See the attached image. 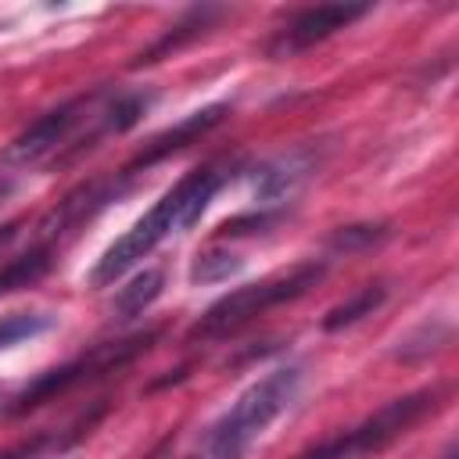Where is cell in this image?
Segmentation results:
<instances>
[{
  "mask_svg": "<svg viewBox=\"0 0 459 459\" xmlns=\"http://www.w3.org/2000/svg\"><path fill=\"white\" fill-rule=\"evenodd\" d=\"M93 100H97V90H93V93H82V97H72V100H65L61 108L39 115L29 129H22V133L14 136V143L7 147V158H11V161H22V165H36V161H47V158H61V154L72 147V140L79 136V129H82V122H86Z\"/></svg>",
  "mask_w": 459,
  "mask_h": 459,
  "instance_id": "obj_6",
  "label": "cell"
},
{
  "mask_svg": "<svg viewBox=\"0 0 459 459\" xmlns=\"http://www.w3.org/2000/svg\"><path fill=\"white\" fill-rule=\"evenodd\" d=\"M230 179V165H201V169H190L169 194H161V201L143 215L136 219L100 258L97 265L90 269V283L93 287H104V283H115L122 273H129L140 258H147L165 237L172 233H183L190 230L204 208L212 204V197L222 190V183Z\"/></svg>",
  "mask_w": 459,
  "mask_h": 459,
  "instance_id": "obj_1",
  "label": "cell"
},
{
  "mask_svg": "<svg viewBox=\"0 0 459 459\" xmlns=\"http://www.w3.org/2000/svg\"><path fill=\"white\" fill-rule=\"evenodd\" d=\"M301 366H276L247 384L233 405L179 455V459H244V452L265 434V427L290 409L301 391Z\"/></svg>",
  "mask_w": 459,
  "mask_h": 459,
  "instance_id": "obj_2",
  "label": "cell"
},
{
  "mask_svg": "<svg viewBox=\"0 0 459 459\" xmlns=\"http://www.w3.org/2000/svg\"><path fill=\"white\" fill-rule=\"evenodd\" d=\"M226 104H208V108H201V111H194V115H186L183 122H176L172 129H165V133H158L154 140H147L143 143V151L122 169V176H136V172H143V169H151V165H158V161H165L169 154H179L183 147H190L194 140H201L208 129H215L222 118H226Z\"/></svg>",
  "mask_w": 459,
  "mask_h": 459,
  "instance_id": "obj_9",
  "label": "cell"
},
{
  "mask_svg": "<svg viewBox=\"0 0 459 459\" xmlns=\"http://www.w3.org/2000/svg\"><path fill=\"white\" fill-rule=\"evenodd\" d=\"M161 287H165V273H161V269H143V273H136V276H133L126 287H118V294L111 298V305H108L111 319H115V323H129V319L143 316V308H151V301L161 294Z\"/></svg>",
  "mask_w": 459,
  "mask_h": 459,
  "instance_id": "obj_10",
  "label": "cell"
},
{
  "mask_svg": "<svg viewBox=\"0 0 459 459\" xmlns=\"http://www.w3.org/2000/svg\"><path fill=\"white\" fill-rule=\"evenodd\" d=\"M244 262L233 251H201L190 265V283H219L230 280Z\"/></svg>",
  "mask_w": 459,
  "mask_h": 459,
  "instance_id": "obj_16",
  "label": "cell"
},
{
  "mask_svg": "<svg viewBox=\"0 0 459 459\" xmlns=\"http://www.w3.org/2000/svg\"><path fill=\"white\" fill-rule=\"evenodd\" d=\"M441 459H455V448H448V452H445V455H441Z\"/></svg>",
  "mask_w": 459,
  "mask_h": 459,
  "instance_id": "obj_19",
  "label": "cell"
},
{
  "mask_svg": "<svg viewBox=\"0 0 459 459\" xmlns=\"http://www.w3.org/2000/svg\"><path fill=\"white\" fill-rule=\"evenodd\" d=\"M326 265L323 262H301L280 276H269V280H258V283H247V287H237L230 294H222L219 301H212L201 319L190 326V341H222L230 333H237L240 326H247L251 319H258L262 312L276 308V305H287L294 298H301L305 290H312L319 280H323Z\"/></svg>",
  "mask_w": 459,
  "mask_h": 459,
  "instance_id": "obj_3",
  "label": "cell"
},
{
  "mask_svg": "<svg viewBox=\"0 0 459 459\" xmlns=\"http://www.w3.org/2000/svg\"><path fill=\"white\" fill-rule=\"evenodd\" d=\"M126 186H129V176L118 172L115 179H93V183L72 190L65 201H57V204L39 219V230H36V233L47 240V237H61V233L82 226V222L93 219L104 204H111L115 197H122Z\"/></svg>",
  "mask_w": 459,
  "mask_h": 459,
  "instance_id": "obj_8",
  "label": "cell"
},
{
  "mask_svg": "<svg viewBox=\"0 0 459 459\" xmlns=\"http://www.w3.org/2000/svg\"><path fill=\"white\" fill-rule=\"evenodd\" d=\"M50 262H54V258H50V247H47V244H39V247H32V251L11 258V262L0 269V298L11 294V290L29 287V283H36V280H43V276L50 273Z\"/></svg>",
  "mask_w": 459,
  "mask_h": 459,
  "instance_id": "obj_12",
  "label": "cell"
},
{
  "mask_svg": "<svg viewBox=\"0 0 459 459\" xmlns=\"http://www.w3.org/2000/svg\"><path fill=\"white\" fill-rule=\"evenodd\" d=\"M18 230H22V222H4V226H0V251L18 237Z\"/></svg>",
  "mask_w": 459,
  "mask_h": 459,
  "instance_id": "obj_18",
  "label": "cell"
},
{
  "mask_svg": "<svg viewBox=\"0 0 459 459\" xmlns=\"http://www.w3.org/2000/svg\"><path fill=\"white\" fill-rule=\"evenodd\" d=\"M57 316L54 312H11V316H0V351H11L47 330H54Z\"/></svg>",
  "mask_w": 459,
  "mask_h": 459,
  "instance_id": "obj_13",
  "label": "cell"
},
{
  "mask_svg": "<svg viewBox=\"0 0 459 459\" xmlns=\"http://www.w3.org/2000/svg\"><path fill=\"white\" fill-rule=\"evenodd\" d=\"M362 14H369L366 4H319V7H305L269 39L265 50H269V57H294V54L330 39L337 29H348Z\"/></svg>",
  "mask_w": 459,
  "mask_h": 459,
  "instance_id": "obj_7",
  "label": "cell"
},
{
  "mask_svg": "<svg viewBox=\"0 0 459 459\" xmlns=\"http://www.w3.org/2000/svg\"><path fill=\"white\" fill-rule=\"evenodd\" d=\"M384 237H387V230H384V226H341V230L330 237V247H333V251L351 255V251H362V247L380 244Z\"/></svg>",
  "mask_w": 459,
  "mask_h": 459,
  "instance_id": "obj_17",
  "label": "cell"
},
{
  "mask_svg": "<svg viewBox=\"0 0 459 459\" xmlns=\"http://www.w3.org/2000/svg\"><path fill=\"white\" fill-rule=\"evenodd\" d=\"M305 176H308V161H305L301 154H290V158H283V161L265 165L262 176L255 179V190H258L262 197H283V194H290Z\"/></svg>",
  "mask_w": 459,
  "mask_h": 459,
  "instance_id": "obj_14",
  "label": "cell"
},
{
  "mask_svg": "<svg viewBox=\"0 0 459 459\" xmlns=\"http://www.w3.org/2000/svg\"><path fill=\"white\" fill-rule=\"evenodd\" d=\"M384 298H387V287H384V283H366L362 290H355L348 301L333 305V308L323 316V330L333 333V330H344V326H351V323L373 316V312L384 305Z\"/></svg>",
  "mask_w": 459,
  "mask_h": 459,
  "instance_id": "obj_11",
  "label": "cell"
},
{
  "mask_svg": "<svg viewBox=\"0 0 459 459\" xmlns=\"http://www.w3.org/2000/svg\"><path fill=\"white\" fill-rule=\"evenodd\" d=\"M434 402H437V391H412V394L391 398L387 405H380L362 423L337 430L333 437L305 448L298 459H362V455H373V452L387 448L391 441H398L412 423H420L434 409Z\"/></svg>",
  "mask_w": 459,
  "mask_h": 459,
  "instance_id": "obj_4",
  "label": "cell"
},
{
  "mask_svg": "<svg viewBox=\"0 0 459 459\" xmlns=\"http://www.w3.org/2000/svg\"><path fill=\"white\" fill-rule=\"evenodd\" d=\"M154 337H158V333H133V337H126V341H108V344H97V348L82 351L79 359H72V362H65V366H57V369H47L43 377H36V380L14 398L11 412H29V409H36V405H43V402H50V398H57V394H65V391L86 384V380H97V377H108V373L129 366L136 355H143V351L151 348Z\"/></svg>",
  "mask_w": 459,
  "mask_h": 459,
  "instance_id": "obj_5",
  "label": "cell"
},
{
  "mask_svg": "<svg viewBox=\"0 0 459 459\" xmlns=\"http://www.w3.org/2000/svg\"><path fill=\"white\" fill-rule=\"evenodd\" d=\"M212 14H215V11H208V7H204V11H194V14H186V18H183V22H179V25H176L169 36H161V39H158V43H154L147 54H140V57H136V65H151V61H158L161 54L176 50L179 43H186V39L201 36V32H204V22H208Z\"/></svg>",
  "mask_w": 459,
  "mask_h": 459,
  "instance_id": "obj_15",
  "label": "cell"
}]
</instances>
